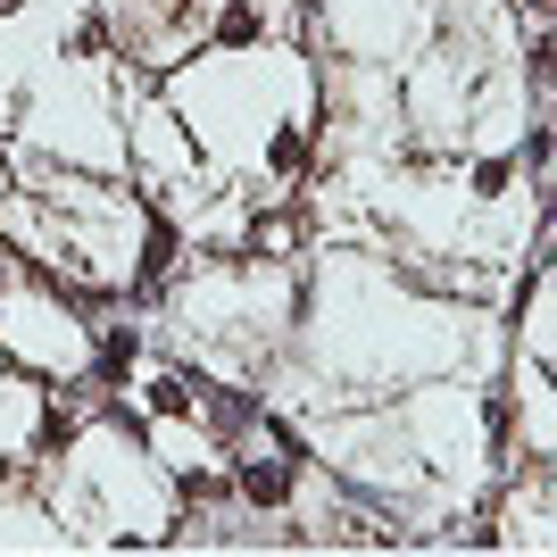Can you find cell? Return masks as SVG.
Returning a JSON list of instances; mask_svg holds the SVG:
<instances>
[{
  "label": "cell",
  "mask_w": 557,
  "mask_h": 557,
  "mask_svg": "<svg viewBox=\"0 0 557 557\" xmlns=\"http://www.w3.org/2000/svg\"><path fill=\"white\" fill-rule=\"evenodd\" d=\"M242 499H250V508H283V499H292V458H283V466L242 458Z\"/></svg>",
  "instance_id": "cell-1"
},
{
  "label": "cell",
  "mask_w": 557,
  "mask_h": 557,
  "mask_svg": "<svg viewBox=\"0 0 557 557\" xmlns=\"http://www.w3.org/2000/svg\"><path fill=\"white\" fill-rule=\"evenodd\" d=\"M166 267H175V225H166V216H150V233H141V283H159Z\"/></svg>",
  "instance_id": "cell-2"
},
{
  "label": "cell",
  "mask_w": 557,
  "mask_h": 557,
  "mask_svg": "<svg viewBox=\"0 0 557 557\" xmlns=\"http://www.w3.org/2000/svg\"><path fill=\"white\" fill-rule=\"evenodd\" d=\"M258 34H267V17H258L250 0H233L225 17H216V42H225V50H250V42H258Z\"/></svg>",
  "instance_id": "cell-3"
},
{
  "label": "cell",
  "mask_w": 557,
  "mask_h": 557,
  "mask_svg": "<svg viewBox=\"0 0 557 557\" xmlns=\"http://www.w3.org/2000/svg\"><path fill=\"white\" fill-rule=\"evenodd\" d=\"M134 325H116V333H100V383H125L134 374Z\"/></svg>",
  "instance_id": "cell-4"
},
{
  "label": "cell",
  "mask_w": 557,
  "mask_h": 557,
  "mask_svg": "<svg viewBox=\"0 0 557 557\" xmlns=\"http://www.w3.org/2000/svg\"><path fill=\"white\" fill-rule=\"evenodd\" d=\"M150 417H191V383L184 374H159V383H150Z\"/></svg>",
  "instance_id": "cell-5"
},
{
  "label": "cell",
  "mask_w": 557,
  "mask_h": 557,
  "mask_svg": "<svg viewBox=\"0 0 557 557\" xmlns=\"http://www.w3.org/2000/svg\"><path fill=\"white\" fill-rule=\"evenodd\" d=\"M300 159H308V134H300V125H283V134L267 141V166H275V175H292Z\"/></svg>",
  "instance_id": "cell-6"
},
{
  "label": "cell",
  "mask_w": 557,
  "mask_h": 557,
  "mask_svg": "<svg viewBox=\"0 0 557 557\" xmlns=\"http://www.w3.org/2000/svg\"><path fill=\"white\" fill-rule=\"evenodd\" d=\"M533 84H541V92H557V34H541V42H533Z\"/></svg>",
  "instance_id": "cell-7"
},
{
  "label": "cell",
  "mask_w": 557,
  "mask_h": 557,
  "mask_svg": "<svg viewBox=\"0 0 557 557\" xmlns=\"http://www.w3.org/2000/svg\"><path fill=\"white\" fill-rule=\"evenodd\" d=\"M250 242H258V250H283V242H292V216H258Z\"/></svg>",
  "instance_id": "cell-8"
},
{
  "label": "cell",
  "mask_w": 557,
  "mask_h": 557,
  "mask_svg": "<svg viewBox=\"0 0 557 557\" xmlns=\"http://www.w3.org/2000/svg\"><path fill=\"white\" fill-rule=\"evenodd\" d=\"M508 175H516L508 159H483V166H474V191H508Z\"/></svg>",
  "instance_id": "cell-9"
},
{
  "label": "cell",
  "mask_w": 557,
  "mask_h": 557,
  "mask_svg": "<svg viewBox=\"0 0 557 557\" xmlns=\"http://www.w3.org/2000/svg\"><path fill=\"white\" fill-rule=\"evenodd\" d=\"M0 159H9V150H0Z\"/></svg>",
  "instance_id": "cell-10"
},
{
  "label": "cell",
  "mask_w": 557,
  "mask_h": 557,
  "mask_svg": "<svg viewBox=\"0 0 557 557\" xmlns=\"http://www.w3.org/2000/svg\"><path fill=\"white\" fill-rule=\"evenodd\" d=\"M549 9H557V0H549Z\"/></svg>",
  "instance_id": "cell-11"
}]
</instances>
